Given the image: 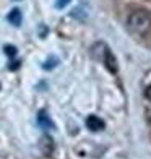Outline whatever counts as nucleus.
<instances>
[{
	"label": "nucleus",
	"mask_w": 151,
	"mask_h": 159,
	"mask_svg": "<svg viewBox=\"0 0 151 159\" xmlns=\"http://www.w3.org/2000/svg\"><path fill=\"white\" fill-rule=\"evenodd\" d=\"M5 52H7V55L15 57V55H16V47H13V46H5Z\"/></svg>",
	"instance_id": "nucleus-8"
},
{
	"label": "nucleus",
	"mask_w": 151,
	"mask_h": 159,
	"mask_svg": "<svg viewBox=\"0 0 151 159\" xmlns=\"http://www.w3.org/2000/svg\"><path fill=\"white\" fill-rule=\"evenodd\" d=\"M57 63H59V60H57L55 57H50V59H49V60L44 63V70H52Z\"/></svg>",
	"instance_id": "nucleus-7"
},
{
	"label": "nucleus",
	"mask_w": 151,
	"mask_h": 159,
	"mask_svg": "<svg viewBox=\"0 0 151 159\" xmlns=\"http://www.w3.org/2000/svg\"><path fill=\"white\" fill-rule=\"evenodd\" d=\"M86 127L88 130L91 132H101V130H104L106 124L103 119H99L98 115H89V117H86Z\"/></svg>",
	"instance_id": "nucleus-3"
},
{
	"label": "nucleus",
	"mask_w": 151,
	"mask_h": 159,
	"mask_svg": "<svg viewBox=\"0 0 151 159\" xmlns=\"http://www.w3.org/2000/svg\"><path fill=\"white\" fill-rule=\"evenodd\" d=\"M41 149H42V153L44 154H50L52 153V149H54V144H52V138L50 136H42V140H41Z\"/></svg>",
	"instance_id": "nucleus-6"
},
{
	"label": "nucleus",
	"mask_w": 151,
	"mask_h": 159,
	"mask_svg": "<svg viewBox=\"0 0 151 159\" xmlns=\"http://www.w3.org/2000/svg\"><path fill=\"white\" fill-rule=\"evenodd\" d=\"M38 125L42 130H52L54 128V122H52V119L49 117V114L46 111H41L38 114Z\"/></svg>",
	"instance_id": "nucleus-4"
},
{
	"label": "nucleus",
	"mask_w": 151,
	"mask_h": 159,
	"mask_svg": "<svg viewBox=\"0 0 151 159\" xmlns=\"http://www.w3.org/2000/svg\"><path fill=\"white\" fill-rule=\"evenodd\" d=\"M70 2H71V0H57V2H55V8H65Z\"/></svg>",
	"instance_id": "nucleus-9"
},
{
	"label": "nucleus",
	"mask_w": 151,
	"mask_h": 159,
	"mask_svg": "<svg viewBox=\"0 0 151 159\" xmlns=\"http://www.w3.org/2000/svg\"><path fill=\"white\" fill-rule=\"evenodd\" d=\"M7 20H8V23H10V25H13V26H20V25H21V21H23V15H21V10L13 8V10L8 13Z\"/></svg>",
	"instance_id": "nucleus-5"
},
{
	"label": "nucleus",
	"mask_w": 151,
	"mask_h": 159,
	"mask_svg": "<svg viewBox=\"0 0 151 159\" xmlns=\"http://www.w3.org/2000/svg\"><path fill=\"white\" fill-rule=\"evenodd\" d=\"M99 49H101V52H98L96 49H93V52H94V57L98 60H101L109 71H112V73H116L117 71V60H116V57H114V54L111 52V49L107 47L104 42H99Z\"/></svg>",
	"instance_id": "nucleus-2"
},
{
	"label": "nucleus",
	"mask_w": 151,
	"mask_h": 159,
	"mask_svg": "<svg viewBox=\"0 0 151 159\" xmlns=\"http://www.w3.org/2000/svg\"><path fill=\"white\" fill-rule=\"evenodd\" d=\"M145 94H146V98L151 101V86H148V88H146V93H145Z\"/></svg>",
	"instance_id": "nucleus-10"
},
{
	"label": "nucleus",
	"mask_w": 151,
	"mask_h": 159,
	"mask_svg": "<svg viewBox=\"0 0 151 159\" xmlns=\"http://www.w3.org/2000/svg\"><path fill=\"white\" fill-rule=\"evenodd\" d=\"M127 26L132 33L143 36L151 30V15L145 10H136L130 13V16L127 20Z\"/></svg>",
	"instance_id": "nucleus-1"
}]
</instances>
